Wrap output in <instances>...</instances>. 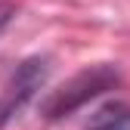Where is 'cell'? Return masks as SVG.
I'll use <instances>...</instances> for the list:
<instances>
[{"instance_id": "6da1fadb", "label": "cell", "mask_w": 130, "mask_h": 130, "mask_svg": "<svg viewBox=\"0 0 130 130\" xmlns=\"http://www.w3.org/2000/svg\"><path fill=\"white\" fill-rule=\"evenodd\" d=\"M118 84H121V71L115 68V65H108V62L90 65V68L71 74L56 90H50V96L40 102V115L46 121H62V118L74 115L77 108H84L87 102L99 99L102 93L115 90Z\"/></svg>"}, {"instance_id": "7a4b0ae2", "label": "cell", "mask_w": 130, "mask_h": 130, "mask_svg": "<svg viewBox=\"0 0 130 130\" xmlns=\"http://www.w3.org/2000/svg\"><path fill=\"white\" fill-rule=\"evenodd\" d=\"M50 77V56H28L0 90V127H6L19 111L34 99V93Z\"/></svg>"}, {"instance_id": "3957f363", "label": "cell", "mask_w": 130, "mask_h": 130, "mask_svg": "<svg viewBox=\"0 0 130 130\" xmlns=\"http://www.w3.org/2000/svg\"><path fill=\"white\" fill-rule=\"evenodd\" d=\"M87 130H130V105H108L96 111V118Z\"/></svg>"}, {"instance_id": "277c9868", "label": "cell", "mask_w": 130, "mask_h": 130, "mask_svg": "<svg viewBox=\"0 0 130 130\" xmlns=\"http://www.w3.org/2000/svg\"><path fill=\"white\" fill-rule=\"evenodd\" d=\"M12 15H15V6H12V3H0V31L9 25Z\"/></svg>"}]
</instances>
